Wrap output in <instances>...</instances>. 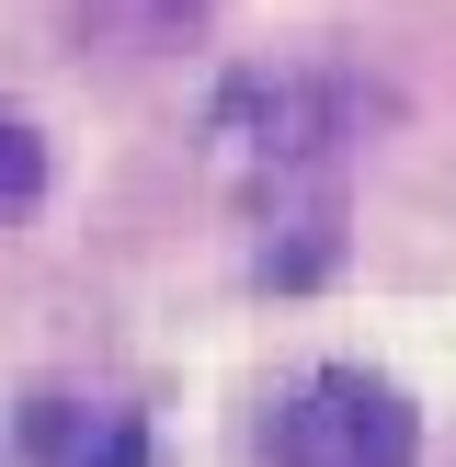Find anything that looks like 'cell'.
I'll use <instances>...</instances> for the list:
<instances>
[{"label":"cell","mask_w":456,"mask_h":467,"mask_svg":"<svg viewBox=\"0 0 456 467\" xmlns=\"http://www.w3.org/2000/svg\"><path fill=\"white\" fill-rule=\"evenodd\" d=\"M410 400L377 377H354V365H319V377L285 388V410H274V467H410Z\"/></svg>","instance_id":"cell-1"},{"label":"cell","mask_w":456,"mask_h":467,"mask_svg":"<svg viewBox=\"0 0 456 467\" xmlns=\"http://www.w3.org/2000/svg\"><path fill=\"white\" fill-rule=\"evenodd\" d=\"M35 182H46V149H35L23 126H0V205H23Z\"/></svg>","instance_id":"cell-2"}]
</instances>
